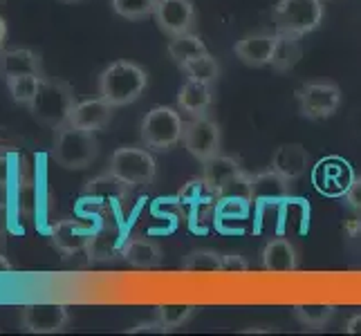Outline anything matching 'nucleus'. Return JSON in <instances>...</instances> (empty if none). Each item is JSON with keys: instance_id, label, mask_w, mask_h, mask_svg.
<instances>
[{"instance_id": "f257e3e1", "label": "nucleus", "mask_w": 361, "mask_h": 336, "mask_svg": "<svg viewBox=\"0 0 361 336\" xmlns=\"http://www.w3.org/2000/svg\"><path fill=\"white\" fill-rule=\"evenodd\" d=\"M148 85V74L133 61H115L99 74V97L110 106L121 108L135 104Z\"/></svg>"}, {"instance_id": "f03ea898", "label": "nucleus", "mask_w": 361, "mask_h": 336, "mask_svg": "<svg viewBox=\"0 0 361 336\" xmlns=\"http://www.w3.org/2000/svg\"><path fill=\"white\" fill-rule=\"evenodd\" d=\"M99 155V142L94 132L83 130L74 123H63L56 128L52 159L66 170H81L88 168Z\"/></svg>"}, {"instance_id": "7ed1b4c3", "label": "nucleus", "mask_w": 361, "mask_h": 336, "mask_svg": "<svg viewBox=\"0 0 361 336\" xmlns=\"http://www.w3.org/2000/svg\"><path fill=\"white\" fill-rule=\"evenodd\" d=\"M74 106H77V97H74L70 85L66 81L49 79L45 74V77H41L39 92H36L34 101L27 106V110L32 112L34 121L56 130L59 126L68 123Z\"/></svg>"}, {"instance_id": "20e7f679", "label": "nucleus", "mask_w": 361, "mask_h": 336, "mask_svg": "<svg viewBox=\"0 0 361 336\" xmlns=\"http://www.w3.org/2000/svg\"><path fill=\"white\" fill-rule=\"evenodd\" d=\"M184 121L178 108L155 106L142 121V142L155 153H166L182 142Z\"/></svg>"}, {"instance_id": "39448f33", "label": "nucleus", "mask_w": 361, "mask_h": 336, "mask_svg": "<svg viewBox=\"0 0 361 336\" xmlns=\"http://www.w3.org/2000/svg\"><path fill=\"white\" fill-rule=\"evenodd\" d=\"M271 20L276 32H290L303 39L323 23V0H279Z\"/></svg>"}, {"instance_id": "423d86ee", "label": "nucleus", "mask_w": 361, "mask_h": 336, "mask_svg": "<svg viewBox=\"0 0 361 336\" xmlns=\"http://www.w3.org/2000/svg\"><path fill=\"white\" fill-rule=\"evenodd\" d=\"M110 173L130 186H148L157 175V164L151 148L121 146L110 155Z\"/></svg>"}, {"instance_id": "0eeeda50", "label": "nucleus", "mask_w": 361, "mask_h": 336, "mask_svg": "<svg viewBox=\"0 0 361 336\" xmlns=\"http://www.w3.org/2000/svg\"><path fill=\"white\" fill-rule=\"evenodd\" d=\"M296 99L303 117L312 121H323L337 115V110L341 108L343 101V94L339 85L332 81H310L296 92Z\"/></svg>"}, {"instance_id": "6e6552de", "label": "nucleus", "mask_w": 361, "mask_h": 336, "mask_svg": "<svg viewBox=\"0 0 361 336\" xmlns=\"http://www.w3.org/2000/svg\"><path fill=\"white\" fill-rule=\"evenodd\" d=\"M182 144L197 161H207L209 157L220 153L222 146L220 123L216 119H211L209 115L191 117L189 121H184Z\"/></svg>"}, {"instance_id": "1a4fd4ad", "label": "nucleus", "mask_w": 361, "mask_h": 336, "mask_svg": "<svg viewBox=\"0 0 361 336\" xmlns=\"http://www.w3.org/2000/svg\"><path fill=\"white\" fill-rule=\"evenodd\" d=\"M68 323L70 312L61 303H30L20 307V328L30 334H59Z\"/></svg>"}, {"instance_id": "9d476101", "label": "nucleus", "mask_w": 361, "mask_h": 336, "mask_svg": "<svg viewBox=\"0 0 361 336\" xmlns=\"http://www.w3.org/2000/svg\"><path fill=\"white\" fill-rule=\"evenodd\" d=\"M153 18L157 27L164 32L169 39L195 27V7L191 0H157Z\"/></svg>"}, {"instance_id": "9b49d317", "label": "nucleus", "mask_w": 361, "mask_h": 336, "mask_svg": "<svg viewBox=\"0 0 361 336\" xmlns=\"http://www.w3.org/2000/svg\"><path fill=\"white\" fill-rule=\"evenodd\" d=\"M90 235H92V229L88 227V224H83L81 220H72V218H63V220H59L49 227V238H52V244L66 258L88 251Z\"/></svg>"}, {"instance_id": "f8f14e48", "label": "nucleus", "mask_w": 361, "mask_h": 336, "mask_svg": "<svg viewBox=\"0 0 361 336\" xmlns=\"http://www.w3.org/2000/svg\"><path fill=\"white\" fill-rule=\"evenodd\" d=\"M130 189V184L108 170L106 175H99L83 186V197L97 206H119L121 202L128 200Z\"/></svg>"}, {"instance_id": "ddd939ff", "label": "nucleus", "mask_w": 361, "mask_h": 336, "mask_svg": "<svg viewBox=\"0 0 361 336\" xmlns=\"http://www.w3.org/2000/svg\"><path fill=\"white\" fill-rule=\"evenodd\" d=\"M353 170L348 166V161L339 157L323 159L314 168V186L323 195H343L345 189L353 182Z\"/></svg>"}, {"instance_id": "4468645a", "label": "nucleus", "mask_w": 361, "mask_h": 336, "mask_svg": "<svg viewBox=\"0 0 361 336\" xmlns=\"http://www.w3.org/2000/svg\"><path fill=\"white\" fill-rule=\"evenodd\" d=\"M274 45H276V32H256L247 34L235 43V56H238L247 68H265L271 63Z\"/></svg>"}, {"instance_id": "2eb2a0df", "label": "nucleus", "mask_w": 361, "mask_h": 336, "mask_svg": "<svg viewBox=\"0 0 361 336\" xmlns=\"http://www.w3.org/2000/svg\"><path fill=\"white\" fill-rule=\"evenodd\" d=\"M113 112H115V106H110L104 97L85 99V101H77V106L70 112L68 121L83 130L97 132L108 126L110 119H113Z\"/></svg>"}, {"instance_id": "dca6fc26", "label": "nucleus", "mask_w": 361, "mask_h": 336, "mask_svg": "<svg viewBox=\"0 0 361 336\" xmlns=\"http://www.w3.org/2000/svg\"><path fill=\"white\" fill-rule=\"evenodd\" d=\"M16 74H39V77H45L41 54H36L34 49L27 47L0 49V79L7 81L9 77H16Z\"/></svg>"}, {"instance_id": "f3484780", "label": "nucleus", "mask_w": 361, "mask_h": 336, "mask_svg": "<svg viewBox=\"0 0 361 336\" xmlns=\"http://www.w3.org/2000/svg\"><path fill=\"white\" fill-rule=\"evenodd\" d=\"M290 180L283 178L279 170L271 166L267 170H260L252 175V189H254V204H279L288 200L290 195Z\"/></svg>"}, {"instance_id": "a211bd4d", "label": "nucleus", "mask_w": 361, "mask_h": 336, "mask_svg": "<svg viewBox=\"0 0 361 336\" xmlns=\"http://www.w3.org/2000/svg\"><path fill=\"white\" fill-rule=\"evenodd\" d=\"M214 99H216L214 83L186 79V83L178 92V110L189 117H200L207 115L209 108L214 106Z\"/></svg>"}, {"instance_id": "6ab92c4d", "label": "nucleus", "mask_w": 361, "mask_h": 336, "mask_svg": "<svg viewBox=\"0 0 361 336\" xmlns=\"http://www.w3.org/2000/svg\"><path fill=\"white\" fill-rule=\"evenodd\" d=\"M30 182V164L16 148H0V191H20Z\"/></svg>"}, {"instance_id": "aec40b11", "label": "nucleus", "mask_w": 361, "mask_h": 336, "mask_svg": "<svg viewBox=\"0 0 361 336\" xmlns=\"http://www.w3.org/2000/svg\"><path fill=\"white\" fill-rule=\"evenodd\" d=\"M307 166H310V155L301 144H283L271 157V168L279 170L290 182L303 178Z\"/></svg>"}, {"instance_id": "412c9836", "label": "nucleus", "mask_w": 361, "mask_h": 336, "mask_svg": "<svg viewBox=\"0 0 361 336\" xmlns=\"http://www.w3.org/2000/svg\"><path fill=\"white\" fill-rule=\"evenodd\" d=\"M216 189L211 186L204 178H193L189 180L180 191V202L191 209V218L197 220L202 211H214L216 209Z\"/></svg>"}, {"instance_id": "4be33fe9", "label": "nucleus", "mask_w": 361, "mask_h": 336, "mask_svg": "<svg viewBox=\"0 0 361 336\" xmlns=\"http://www.w3.org/2000/svg\"><path fill=\"white\" fill-rule=\"evenodd\" d=\"M123 244H126V238H123L117 229L104 227V229L92 231L85 256L90 260H99V263H110V260L121 256Z\"/></svg>"}, {"instance_id": "5701e85b", "label": "nucleus", "mask_w": 361, "mask_h": 336, "mask_svg": "<svg viewBox=\"0 0 361 336\" xmlns=\"http://www.w3.org/2000/svg\"><path fill=\"white\" fill-rule=\"evenodd\" d=\"M121 258L135 269H155L161 265V247L148 238H130L123 244Z\"/></svg>"}, {"instance_id": "b1692460", "label": "nucleus", "mask_w": 361, "mask_h": 336, "mask_svg": "<svg viewBox=\"0 0 361 336\" xmlns=\"http://www.w3.org/2000/svg\"><path fill=\"white\" fill-rule=\"evenodd\" d=\"M260 260H263V267L267 271H294L298 267V256L296 249L288 238H271L263 254H260Z\"/></svg>"}, {"instance_id": "393cba45", "label": "nucleus", "mask_w": 361, "mask_h": 336, "mask_svg": "<svg viewBox=\"0 0 361 336\" xmlns=\"http://www.w3.org/2000/svg\"><path fill=\"white\" fill-rule=\"evenodd\" d=\"M303 58V45L301 36L290 32H276V45H274L271 54V70L274 72H290L296 68L298 61Z\"/></svg>"}, {"instance_id": "a878e982", "label": "nucleus", "mask_w": 361, "mask_h": 336, "mask_svg": "<svg viewBox=\"0 0 361 336\" xmlns=\"http://www.w3.org/2000/svg\"><path fill=\"white\" fill-rule=\"evenodd\" d=\"M202 178L214 186L216 189V193H218V189H222L231 178H235L238 173H243V168H240V161L238 159H233V157H229V155H222V153H218V155H214V157H209L207 161H202Z\"/></svg>"}, {"instance_id": "bb28decb", "label": "nucleus", "mask_w": 361, "mask_h": 336, "mask_svg": "<svg viewBox=\"0 0 361 336\" xmlns=\"http://www.w3.org/2000/svg\"><path fill=\"white\" fill-rule=\"evenodd\" d=\"M180 70L186 74V79H191V81H204V83L216 85V81L220 79V63H218V58L209 52L195 54L189 61H184Z\"/></svg>"}, {"instance_id": "cd10ccee", "label": "nucleus", "mask_w": 361, "mask_h": 336, "mask_svg": "<svg viewBox=\"0 0 361 336\" xmlns=\"http://www.w3.org/2000/svg\"><path fill=\"white\" fill-rule=\"evenodd\" d=\"M166 52H169V56L176 61L178 66H182L184 61H189L191 56L207 52V45H204V41L197 34L186 32V34H180V36H171Z\"/></svg>"}, {"instance_id": "c85d7f7f", "label": "nucleus", "mask_w": 361, "mask_h": 336, "mask_svg": "<svg viewBox=\"0 0 361 336\" xmlns=\"http://www.w3.org/2000/svg\"><path fill=\"white\" fill-rule=\"evenodd\" d=\"M182 269L186 273H220L222 254L214 251V249H193L182 260Z\"/></svg>"}, {"instance_id": "c756f323", "label": "nucleus", "mask_w": 361, "mask_h": 336, "mask_svg": "<svg viewBox=\"0 0 361 336\" xmlns=\"http://www.w3.org/2000/svg\"><path fill=\"white\" fill-rule=\"evenodd\" d=\"M5 83L9 88L11 99H14L16 104L30 106L34 101L36 92H39L41 77H39V74H16V77H9Z\"/></svg>"}, {"instance_id": "7c9ffc66", "label": "nucleus", "mask_w": 361, "mask_h": 336, "mask_svg": "<svg viewBox=\"0 0 361 336\" xmlns=\"http://www.w3.org/2000/svg\"><path fill=\"white\" fill-rule=\"evenodd\" d=\"M337 312L334 305H296L294 307V316L298 323H303L310 330H321L326 328L330 318Z\"/></svg>"}, {"instance_id": "2f4dec72", "label": "nucleus", "mask_w": 361, "mask_h": 336, "mask_svg": "<svg viewBox=\"0 0 361 336\" xmlns=\"http://www.w3.org/2000/svg\"><path fill=\"white\" fill-rule=\"evenodd\" d=\"M115 14L126 20H142L146 16H153L157 0H110Z\"/></svg>"}, {"instance_id": "473e14b6", "label": "nucleus", "mask_w": 361, "mask_h": 336, "mask_svg": "<svg viewBox=\"0 0 361 336\" xmlns=\"http://www.w3.org/2000/svg\"><path fill=\"white\" fill-rule=\"evenodd\" d=\"M195 314V305H157V318L169 328V332L182 328Z\"/></svg>"}, {"instance_id": "72a5a7b5", "label": "nucleus", "mask_w": 361, "mask_h": 336, "mask_svg": "<svg viewBox=\"0 0 361 336\" xmlns=\"http://www.w3.org/2000/svg\"><path fill=\"white\" fill-rule=\"evenodd\" d=\"M247 269H249V263L240 254L222 256V271H225V273H245Z\"/></svg>"}, {"instance_id": "f704fd0d", "label": "nucleus", "mask_w": 361, "mask_h": 336, "mask_svg": "<svg viewBox=\"0 0 361 336\" xmlns=\"http://www.w3.org/2000/svg\"><path fill=\"white\" fill-rule=\"evenodd\" d=\"M343 200L348 202V206L359 211V213H361V175H355L353 178L350 186H348L345 193H343Z\"/></svg>"}, {"instance_id": "c9c22d12", "label": "nucleus", "mask_w": 361, "mask_h": 336, "mask_svg": "<svg viewBox=\"0 0 361 336\" xmlns=\"http://www.w3.org/2000/svg\"><path fill=\"white\" fill-rule=\"evenodd\" d=\"M128 332L130 334H164V332H169V328L159 318H155V321H148V323H137V325L130 328Z\"/></svg>"}, {"instance_id": "e433bc0d", "label": "nucleus", "mask_w": 361, "mask_h": 336, "mask_svg": "<svg viewBox=\"0 0 361 336\" xmlns=\"http://www.w3.org/2000/svg\"><path fill=\"white\" fill-rule=\"evenodd\" d=\"M345 332H348V334H361V314H355V316L348 318V323H345Z\"/></svg>"}, {"instance_id": "4c0bfd02", "label": "nucleus", "mask_w": 361, "mask_h": 336, "mask_svg": "<svg viewBox=\"0 0 361 336\" xmlns=\"http://www.w3.org/2000/svg\"><path fill=\"white\" fill-rule=\"evenodd\" d=\"M5 43H7V23L3 16H0V49L5 47Z\"/></svg>"}, {"instance_id": "58836bf2", "label": "nucleus", "mask_w": 361, "mask_h": 336, "mask_svg": "<svg viewBox=\"0 0 361 336\" xmlns=\"http://www.w3.org/2000/svg\"><path fill=\"white\" fill-rule=\"evenodd\" d=\"M11 269H14V265L9 263L7 256L0 254V273H7V271H11Z\"/></svg>"}, {"instance_id": "ea45409f", "label": "nucleus", "mask_w": 361, "mask_h": 336, "mask_svg": "<svg viewBox=\"0 0 361 336\" xmlns=\"http://www.w3.org/2000/svg\"><path fill=\"white\" fill-rule=\"evenodd\" d=\"M61 3H79V0H61Z\"/></svg>"}, {"instance_id": "a19ab883", "label": "nucleus", "mask_w": 361, "mask_h": 336, "mask_svg": "<svg viewBox=\"0 0 361 336\" xmlns=\"http://www.w3.org/2000/svg\"><path fill=\"white\" fill-rule=\"evenodd\" d=\"M0 148H3V146H0Z\"/></svg>"}]
</instances>
